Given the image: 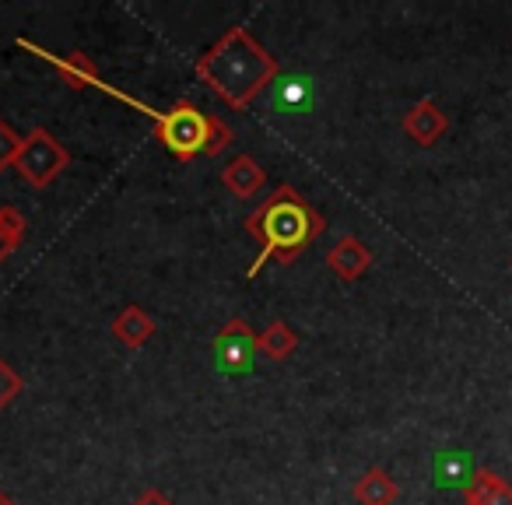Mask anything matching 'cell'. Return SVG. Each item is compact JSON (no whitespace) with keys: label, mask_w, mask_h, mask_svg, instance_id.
I'll return each mask as SVG.
<instances>
[{"label":"cell","mask_w":512,"mask_h":505,"mask_svg":"<svg viewBox=\"0 0 512 505\" xmlns=\"http://www.w3.org/2000/svg\"><path fill=\"white\" fill-rule=\"evenodd\" d=\"M309 81H288V88L281 92V102L285 106H299V102H309Z\"/></svg>","instance_id":"cell-18"},{"label":"cell","mask_w":512,"mask_h":505,"mask_svg":"<svg viewBox=\"0 0 512 505\" xmlns=\"http://www.w3.org/2000/svg\"><path fill=\"white\" fill-rule=\"evenodd\" d=\"M221 186H225L232 197L249 200L267 186V169L256 162L253 155H235L232 162L221 169Z\"/></svg>","instance_id":"cell-9"},{"label":"cell","mask_w":512,"mask_h":505,"mask_svg":"<svg viewBox=\"0 0 512 505\" xmlns=\"http://www.w3.org/2000/svg\"><path fill=\"white\" fill-rule=\"evenodd\" d=\"M242 228L253 239H260V253L246 267V278H256L267 260H278L281 267L295 264L302 257V249H309L327 232V218L313 204H306L292 183H281L274 197H267L242 221Z\"/></svg>","instance_id":"cell-2"},{"label":"cell","mask_w":512,"mask_h":505,"mask_svg":"<svg viewBox=\"0 0 512 505\" xmlns=\"http://www.w3.org/2000/svg\"><path fill=\"white\" fill-rule=\"evenodd\" d=\"M18 46H25L29 53L43 57L46 64H50L53 71L64 78L67 88H99V92H102V85H106V81H102V74H99V67H95L92 57H85V53H67V57H57V53L43 50V46L25 43V39H18Z\"/></svg>","instance_id":"cell-6"},{"label":"cell","mask_w":512,"mask_h":505,"mask_svg":"<svg viewBox=\"0 0 512 505\" xmlns=\"http://www.w3.org/2000/svg\"><path fill=\"white\" fill-rule=\"evenodd\" d=\"M25 232H29L25 214L11 204L0 207V267L8 264V260L18 253V246L25 242Z\"/></svg>","instance_id":"cell-14"},{"label":"cell","mask_w":512,"mask_h":505,"mask_svg":"<svg viewBox=\"0 0 512 505\" xmlns=\"http://www.w3.org/2000/svg\"><path fill=\"white\" fill-rule=\"evenodd\" d=\"M372 260H376V253H372L358 235H344V239H337L334 249L327 253V267L334 271L337 281H358L372 267Z\"/></svg>","instance_id":"cell-8"},{"label":"cell","mask_w":512,"mask_h":505,"mask_svg":"<svg viewBox=\"0 0 512 505\" xmlns=\"http://www.w3.org/2000/svg\"><path fill=\"white\" fill-rule=\"evenodd\" d=\"M463 502L467 505H512V484L495 470H474L463 484Z\"/></svg>","instance_id":"cell-11"},{"label":"cell","mask_w":512,"mask_h":505,"mask_svg":"<svg viewBox=\"0 0 512 505\" xmlns=\"http://www.w3.org/2000/svg\"><path fill=\"white\" fill-rule=\"evenodd\" d=\"M207 116L204 109H197L190 99H179L172 109H165L155 120V137L172 158L179 162H193L197 155H204L207 148Z\"/></svg>","instance_id":"cell-4"},{"label":"cell","mask_w":512,"mask_h":505,"mask_svg":"<svg viewBox=\"0 0 512 505\" xmlns=\"http://www.w3.org/2000/svg\"><path fill=\"white\" fill-rule=\"evenodd\" d=\"M351 495H355V502H358V505H393V502L400 498V488H397V481L390 477V470L369 467V470H365V474L355 481Z\"/></svg>","instance_id":"cell-12"},{"label":"cell","mask_w":512,"mask_h":505,"mask_svg":"<svg viewBox=\"0 0 512 505\" xmlns=\"http://www.w3.org/2000/svg\"><path fill=\"white\" fill-rule=\"evenodd\" d=\"M295 348H299V334H295L285 320L267 323L264 334H256V351H260L264 358H271V362H285V358H292Z\"/></svg>","instance_id":"cell-13"},{"label":"cell","mask_w":512,"mask_h":505,"mask_svg":"<svg viewBox=\"0 0 512 505\" xmlns=\"http://www.w3.org/2000/svg\"><path fill=\"white\" fill-rule=\"evenodd\" d=\"M18 148H22V137L11 127L8 120H0V172H8L18 158Z\"/></svg>","instance_id":"cell-17"},{"label":"cell","mask_w":512,"mask_h":505,"mask_svg":"<svg viewBox=\"0 0 512 505\" xmlns=\"http://www.w3.org/2000/svg\"><path fill=\"white\" fill-rule=\"evenodd\" d=\"M509 267H512V260H509Z\"/></svg>","instance_id":"cell-21"},{"label":"cell","mask_w":512,"mask_h":505,"mask_svg":"<svg viewBox=\"0 0 512 505\" xmlns=\"http://www.w3.org/2000/svg\"><path fill=\"white\" fill-rule=\"evenodd\" d=\"M0 505H15V502H11V498L4 495V491H0Z\"/></svg>","instance_id":"cell-20"},{"label":"cell","mask_w":512,"mask_h":505,"mask_svg":"<svg viewBox=\"0 0 512 505\" xmlns=\"http://www.w3.org/2000/svg\"><path fill=\"white\" fill-rule=\"evenodd\" d=\"M130 505H176V502H172V498L165 495V491H158V488H148V491H144V495H137V498H134V502H130Z\"/></svg>","instance_id":"cell-19"},{"label":"cell","mask_w":512,"mask_h":505,"mask_svg":"<svg viewBox=\"0 0 512 505\" xmlns=\"http://www.w3.org/2000/svg\"><path fill=\"white\" fill-rule=\"evenodd\" d=\"M109 330H113V337L123 344V348L137 351V348H144V344H148L151 337L158 334V323H155V316H151L144 306H123L120 313L113 316Z\"/></svg>","instance_id":"cell-10"},{"label":"cell","mask_w":512,"mask_h":505,"mask_svg":"<svg viewBox=\"0 0 512 505\" xmlns=\"http://www.w3.org/2000/svg\"><path fill=\"white\" fill-rule=\"evenodd\" d=\"M207 123H211V127H207V148H204V155H221V151L228 148V144H232V127H228L225 120H221L218 113H211L207 116Z\"/></svg>","instance_id":"cell-16"},{"label":"cell","mask_w":512,"mask_h":505,"mask_svg":"<svg viewBox=\"0 0 512 505\" xmlns=\"http://www.w3.org/2000/svg\"><path fill=\"white\" fill-rule=\"evenodd\" d=\"M25 390V379L18 376V369L11 362H4V358H0V411H4V407H11L18 400V393Z\"/></svg>","instance_id":"cell-15"},{"label":"cell","mask_w":512,"mask_h":505,"mask_svg":"<svg viewBox=\"0 0 512 505\" xmlns=\"http://www.w3.org/2000/svg\"><path fill=\"white\" fill-rule=\"evenodd\" d=\"M256 334L242 316H232L225 327L214 334V362H218V372L225 376H246L256 362Z\"/></svg>","instance_id":"cell-5"},{"label":"cell","mask_w":512,"mask_h":505,"mask_svg":"<svg viewBox=\"0 0 512 505\" xmlns=\"http://www.w3.org/2000/svg\"><path fill=\"white\" fill-rule=\"evenodd\" d=\"M67 165H71V151L64 148V141H57L46 127H36L22 137V148H18V158L11 169L18 172V179L25 186L46 190V186H53L64 176Z\"/></svg>","instance_id":"cell-3"},{"label":"cell","mask_w":512,"mask_h":505,"mask_svg":"<svg viewBox=\"0 0 512 505\" xmlns=\"http://www.w3.org/2000/svg\"><path fill=\"white\" fill-rule=\"evenodd\" d=\"M193 74H197L200 85L211 88V95H218L225 106L249 109L274 85L281 67L242 25H235V29H228L225 36L193 64Z\"/></svg>","instance_id":"cell-1"},{"label":"cell","mask_w":512,"mask_h":505,"mask_svg":"<svg viewBox=\"0 0 512 505\" xmlns=\"http://www.w3.org/2000/svg\"><path fill=\"white\" fill-rule=\"evenodd\" d=\"M400 127H404V134L411 137L414 144H421V148H432V144H439L442 137H446L449 116L442 113V106L435 99H418L404 113Z\"/></svg>","instance_id":"cell-7"}]
</instances>
